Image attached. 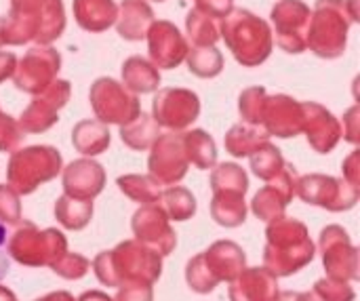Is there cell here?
<instances>
[{"label": "cell", "instance_id": "55", "mask_svg": "<svg viewBox=\"0 0 360 301\" xmlns=\"http://www.w3.org/2000/svg\"><path fill=\"white\" fill-rule=\"evenodd\" d=\"M274 301H297V293H293V291H285V293H278Z\"/></svg>", "mask_w": 360, "mask_h": 301}, {"label": "cell", "instance_id": "32", "mask_svg": "<svg viewBox=\"0 0 360 301\" xmlns=\"http://www.w3.org/2000/svg\"><path fill=\"white\" fill-rule=\"evenodd\" d=\"M158 205L165 211V215L169 217V222H188L196 213L194 194L181 186H169L165 192H160Z\"/></svg>", "mask_w": 360, "mask_h": 301}, {"label": "cell", "instance_id": "7", "mask_svg": "<svg viewBox=\"0 0 360 301\" xmlns=\"http://www.w3.org/2000/svg\"><path fill=\"white\" fill-rule=\"evenodd\" d=\"M6 253L21 266L51 268L63 253H68V241L55 228L38 230L32 222H19L6 238Z\"/></svg>", "mask_w": 360, "mask_h": 301}, {"label": "cell", "instance_id": "56", "mask_svg": "<svg viewBox=\"0 0 360 301\" xmlns=\"http://www.w3.org/2000/svg\"><path fill=\"white\" fill-rule=\"evenodd\" d=\"M297 301H321V300L310 291V293H297Z\"/></svg>", "mask_w": 360, "mask_h": 301}, {"label": "cell", "instance_id": "10", "mask_svg": "<svg viewBox=\"0 0 360 301\" xmlns=\"http://www.w3.org/2000/svg\"><path fill=\"white\" fill-rule=\"evenodd\" d=\"M270 19L274 23L272 38H276L278 49L291 55L306 51L312 11L304 0H278L270 11Z\"/></svg>", "mask_w": 360, "mask_h": 301}, {"label": "cell", "instance_id": "51", "mask_svg": "<svg viewBox=\"0 0 360 301\" xmlns=\"http://www.w3.org/2000/svg\"><path fill=\"white\" fill-rule=\"evenodd\" d=\"M76 301H114L108 293H103V291H86V293H82L80 297Z\"/></svg>", "mask_w": 360, "mask_h": 301}, {"label": "cell", "instance_id": "18", "mask_svg": "<svg viewBox=\"0 0 360 301\" xmlns=\"http://www.w3.org/2000/svg\"><path fill=\"white\" fill-rule=\"evenodd\" d=\"M262 127L272 137L289 139L297 137L304 129V110L302 101L289 95H268L262 116Z\"/></svg>", "mask_w": 360, "mask_h": 301}, {"label": "cell", "instance_id": "35", "mask_svg": "<svg viewBox=\"0 0 360 301\" xmlns=\"http://www.w3.org/2000/svg\"><path fill=\"white\" fill-rule=\"evenodd\" d=\"M118 190L139 205H156L160 200V186L150 175H122L116 179Z\"/></svg>", "mask_w": 360, "mask_h": 301}, {"label": "cell", "instance_id": "33", "mask_svg": "<svg viewBox=\"0 0 360 301\" xmlns=\"http://www.w3.org/2000/svg\"><path fill=\"white\" fill-rule=\"evenodd\" d=\"M55 217L65 230H84L93 217V200H78L63 194L55 203Z\"/></svg>", "mask_w": 360, "mask_h": 301}, {"label": "cell", "instance_id": "17", "mask_svg": "<svg viewBox=\"0 0 360 301\" xmlns=\"http://www.w3.org/2000/svg\"><path fill=\"white\" fill-rule=\"evenodd\" d=\"M148 53L150 61L156 70H173L186 61L188 40L179 32V27L167 19H158L152 23L148 32Z\"/></svg>", "mask_w": 360, "mask_h": 301}, {"label": "cell", "instance_id": "50", "mask_svg": "<svg viewBox=\"0 0 360 301\" xmlns=\"http://www.w3.org/2000/svg\"><path fill=\"white\" fill-rule=\"evenodd\" d=\"M6 226L0 224V281L8 274V268H11V257L6 253Z\"/></svg>", "mask_w": 360, "mask_h": 301}, {"label": "cell", "instance_id": "20", "mask_svg": "<svg viewBox=\"0 0 360 301\" xmlns=\"http://www.w3.org/2000/svg\"><path fill=\"white\" fill-rule=\"evenodd\" d=\"M63 194L78 200H93L105 188V171L91 158H80L61 169Z\"/></svg>", "mask_w": 360, "mask_h": 301}, {"label": "cell", "instance_id": "49", "mask_svg": "<svg viewBox=\"0 0 360 301\" xmlns=\"http://www.w3.org/2000/svg\"><path fill=\"white\" fill-rule=\"evenodd\" d=\"M15 68H17V55L11 51H0V84L13 78Z\"/></svg>", "mask_w": 360, "mask_h": 301}, {"label": "cell", "instance_id": "27", "mask_svg": "<svg viewBox=\"0 0 360 301\" xmlns=\"http://www.w3.org/2000/svg\"><path fill=\"white\" fill-rule=\"evenodd\" d=\"M268 141H270V135L266 133L264 127L247 124V122L234 124L224 137L226 152L232 154L234 158H247Z\"/></svg>", "mask_w": 360, "mask_h": 301}, {"label": "cell", "instance_id": "45", "mask_svg": "<svg viewBox=\"0 0 360 301\" xmlns=\"http://www.w3.org/2000/svg\"><path fill=\"white\" fill-rule=\"evenodd\" d=\"M114 301H154V287L146 283H124L118 287Z\"/></svg>", "mask_w": 360, "mask_h": 301}, {"label": "cell", "instance_id": "54", "mask_svg": "<svg viewBox=\"0 0 360 301\" xmlns=\"http://www.w3.org/2000/svg\"><path fill=\"white\" fill-rule=\"evenodd\" d=\"M0 301H17V297H15V293L11 289L0 285Z\"/></svg>", "mask_w": 360, "mask_h": 301}, {"label": "cell", "instance_id": "26", "mask_svg": "<svg viewBox=\"0 0 360 301\" xmlns=\"http://www.w3.org/2000/svg\"><path fill=\"white\" fill-rule=\"evenodd\" d=\"M110 141H112L110 129L103 122H99V120H80L72 129L74 150L80 152L86 158L103 154L110 148Z\"/></svg>", "mask_w": 360, "mask_h": 301}, {"label": "cell", "instance_id": "3", "mask_svg": "<svg viewBox=\"0 0 360 301\" xmlns=\"http://www.w3.org/2000/svg\"><path fill=\"white\" fill-rule=\"evenodd\" d=\"M91 268L105 287H120L124 283L154 285L162 274V257L137 241H124L112 251L99 253Z\"/></svg>", "mask_w": 360, "mask_h": 301}, {"label": "cell", "instance_id": "15", "mask_svg": "<svg viewBox=\"0 0 360 301\" xmlns=\"http://www.w3.org/2000/svg\"><path fill=\"white\" fill-rule=\"evenodd\" d=\"M131 228L135 241L143 247L156 251L160 257H167L177 247V234L169 224V217L160 209V205H141L131 219Z\"/></svg>", "mask_w": 360, "mask_h": 301}, {"label": "cell", "instance_id": "21", "mask_svg": "<svg viewBox=\"0 0 360 301\" xmlns=\"http://www.w3.org/2000/svg\"><path fill=\"white\" fill-rule=\"evenodd\" d=\"M211 278L219 283H232L245 268H247V255L245 251L232 243V241H217L213 243L205 253H200Z\"/></svg>", "mask_w": 360, "mask_h": 301}, {"label": "cell", "instance_id": "52", "mask_svg": "<svg viewBox=\"0 0 360 301\" xmlns=\"http://www.w3.org/2000/svg\"><path fill=\"white\" fill-rule=\"evenodd\" d=\"M36 301H76L74 300V295L72 293H68V291H53V293H49V295H44V297H40V300Z\"/></svg>", "mask_w": 360, "mask_h": 301}, {"label": "cell", "instance_id": "48", "mask_svg": "<svg viewBox=\"0 0 360 301\" xmlns=\"http://www.w3.org/2000/svg\"><path fill=\"white\" fill-rule=\"evenodd\" d=\"M342 171H344V179L352 186H360V152L354 150L342 165Z\"/></svg>", "mask_w": 360, "mask_h": 301}, {"label": "cell", "instance_id": "24", "mask_svg": "<svg viewBox=\"0 0 360 301\" xmlns=\"http://www.w3.org/2000/svg\"><path fill=\"white\" fill-rule=\"evenodd\" d=\"M72 6L76 23L91 34L105 32L118 17V4L114 0H74Z\"/></svg>", "mask_w": 360, "mask_h": 301}, {"label": "cell", "instance_id": "14", "mask_svg": "<svg viewBox=\"0 0 360 301\" xmlns=\"http://www.w3.org/2000/svg\"><path fill=\"white\" fill-rule=\"evenodd\" d=\"M188 158L181 143V133H165L150 148L148 171L158 186H175L188 173Z\"/></svg>", "mask_w": 360, "mask_h": 301}, {"label": "cell", "instance_id": "23", "mask_svg": "<svg viewBox=\"0 0 360 301\" xmlns=\"http://www.w3.org/2000/svg\"><path fill=\"white\" fill-rule=\"evenodd\" d=\"M154 21V11L146 0H122L114 25L120 38L137 42L148 36Z\"/></svg>", "mask_w": 360, "mask_h": 301}, {"label": "cell", "instance_id": "42", "mask_svg": "<svg viewBox=\"0 0 360 301\" xmlns=\"http://www.w3.org/2000/svg\"><path fill=\"white\" fill-rule=\"evenodd\" d=\"M312 293L321 301H354L356 293L350 283L335 281V278H321L316 281Z\"/></svg>", "mask_w": 360, "mask_h": 301}, {"label": "cell", "instance_id": "13", "mask_svg": "<svg viewBox=\"0 0 360 301\" xmlns=\"http://www.w3.org/2000/svg\"><path fill=\"white\" fill-rule=\"evenodd\" d=\"M59 70H61V55L51 46L36 44L27 49V53L21 59H17L13 82L19 91L36 95L57 78Z\"/></svg>", "mask_w": 360, "mask_h": 301}, {"label": "cell", "instance_id": "8", "mask_svg": "<svg viewBox=\"0 0 360 301\" xmlns=\"http://www.w3.org/2000/svg\"><path fill=\"white\" fill-rule=\"evenodd\" d=\"M89 99L95 120L103 122L105 127H122L141 112V101L137 95H133L122 82L108 76H101L91 84Z\"/></svg>", "mask_w": 360, "mask_h": 301}, {"label": "cell", "instance_id": "9", "mask_svg": "<svg viewBox=\"0 0 360 301\" xmlns=\"http://www.w3.org/2000/svg\"><path fill=\"white\" fill-rule=\"evenodd\" d=\"M295 196H300L308 205L327 209L331 213H342V211H350L352 207H356L360 190L356 186L348 184L346 179L312 173V175L297 179Z\"/></svg>", "mask_w": 360, "mask_h": 301}, {"label": "cell", "instance_id": "11", "mask_svg": "<svg viewBox=\"0 0 360 301\" xmlns=\"http://www.w3.org/2000/svg\"><path fill=\"white\" fill-rule=\"evenodd\" d=\"M200 114V99L194 91L181 87H167L154 95L152 118L158 127L169 129L171 133H181L190 129Z\"/></svg>", "mask_w": 360, "mask_h": 301}, {"label": "cell", "instance_id": "19", "mask_svg": "<svg viewBox=\"0 0 360 301\" xmlns=\"http://www.w3.org/2000/svg\"><path fill=\"white\" fill-rule=\"evenodd\" d=\"M304 129L308 143L319 154H329L338 148L342 139V122L321 103L316 101H304Z\"/></svg>", "mask_w": 360, "mask_h": 301}, {"label": "cell", "instance_id": "16", "mask_svg": "<svg viewBox=\"0 0 360 301\" xmlns=\"http://www.w3.org/2000/svg\"><path fill=\"white\" fill-rule=\"evenodd\" d=\"M297 179H300V175H297L295 167L285 165L283 171L274 179L266 181V186L251 200V211L255 213V217L264 219V222L283 217L287 205L293 200V196L297 192Z\"/></svg>", "mask_w": 360, "mask_h": 301}, {"label": "cell", "instance_id": "28", "mask_svg": "<svg viewBox=\"0 0 360 301\" xmlns=\"http://www.w3.org/2000/svg\"><path fill=\"white\" fill-rule=\"evenodd\" d=\"M181 143L186 150V158L190 165H194L200 171H209L217 165V146L215 139L202 131V129H192L181 133Z\"/></svg>", "mask_w": 360, "mask_h": 301}, {"label": "cell", "instance_id": "38", "mask_svg": "<svg viewBox=\"0 0 360 301\" xmlns=\"http://www.w3.org/2000/svg\"><path fill=\"white\" fill-rule=\"evenodd\" d=\"M249 158H251V171H253L262 181L274 179V177L283 171V167L287 165L285 158H283V154H281V150H278L276 146H272L270 141L264 143L259 150H255Z\"/></svg>", "mask_w": 360, "mask_h": 301}, {"label": "cell", "instance_id": "44", "mask_svg": "<svg viewBox=\"0 0 360 301\" xmlns=\"http://www.w3.org/2000/svg\"><path fill=\"white\" fill-rule=\"evenodd\" d=\"M23 137L25 135L21 133L17 120L0 110V152H11L13 154L15 150L21 148Z\"/></svg>", "mask_w": 360, "mask_h": 301}, {"label": "cell", "instance_id": "37", "mask_svg": "<svg viewBox=\"0 0 360 301\" xmlns=\"http://www.w3.org/2000/svg\"><path fill=\"white\" fill-rule=\"evenodd\" d=\"M186 32L194 46H215L219 40V25L213 17L192 8L186 17Z\"/></svg>", "mask_w": 360, "mask_h": 301}, {"label": "cell", "instance_id": "22", "mask_svg": "<svg viewBox=\"0 0 360 301\" xmlns=\"http://www.w3.org/2000/svg\"><path fill=\"white\" fill-rule=\"evenodd\" d=\"M278 278L266 268H245L228 289L230 301H274Z\"/></svg>", "mask_w": 360, "mask_h": 301}, {"label": "cell", "instance_id": "2", "mask_svg": "<svg viewBox=\"0 0 360 301\" xmlns=\"http://www.w3.org/2000/svg\"><path fill=\"white\" fill-rule=\"evenodd\" d=\"M316 255L306 224L293 217H276L266 228L264 268L276 278L291 276L306 268Z\"/></svg>", "mask_w": 360, "mask_h": 301}, {"label": "cell", "instance_id": "29", "mask_svg": "<svg viewBox=\"0 0 360 301\" xmlns=\"http://www.w3.org/2000/svg\"><path fill=\"white\" fill-rule=\"evenodd\" d=\"M211 217L224 228H238L247 219V203L240 192H213Z\"/></svg>", "mask_w": 360, "mask_h": 301}, {"label": "cell", "instance_id": "36", "mask_svg": "<svg viewBox=\"0 0 360 301\" xmlns=\"http://www.w3.org/2000/svg\"><path fill=\"white\" fill-rule=\"evenodd\" d=\"M211 190L213 192H240L249 190V175L236 162H221L211 169Z\"/></svg>", "mask_w": 360, "mask_h": 301}, {"label": "cell", "instance_id": "1", "mask_svg": "<svg viewBox=\"0 0 360 301\" xmlns=\"http://www.w3.org/2000/svg\"><path fill=\"white\" fill-rule=\"evenodd\" d=\"M65 30L63 0H11V11L0 17V46H51Z\"/></svg>", "mask_w": 360, "mask_h": 301}, {"label": "cell", "instance_id": "30", "mask_svg": "<svg viewBox=\"0 0 360 301\" xmlns=\"http://www.w3.org/2000/svg\"><path fill=\"white\" fill-rule=\"evenodd\" d=\"M160 135V127L158 122L152 118V114L139 112L137 118H133L131 122L120 127V139L129 150L135 152H146L152 148V143L158 139Z\"/></svg>", "mask_w": 360, "mask_h": 301}, {"label": "cell", "instance_id": "6", "mask_svg": "<svg viewBox=\"0 0 360 301\" xmlns=\"http://www.w3.org/2000/svg\"><path fill=\"white\" fill-rule=\"evenodd\" d=\"M350 17L346 11V0H316L306 49H310L321 59H338L346 53Z\"/></svg>", "mask_w": 360, "mask_h": 301}, {"label": "cell", "instance_id": "39", "mask_svg": "<svg viewBox=\"0 0 360 301\" xmlns=\"http://www.w3.org/2000/svg\"><path fill=\"white\" fill-rule=\"evenodd\" d=\"M266 99H268V93H266L264 87H249V89H245L240 93V97H238V110H240L243 122L262 127V116H264Z\"/></svg>", "mask_w": 360, "mask_h": 301}, {"label": "cell", "instance_id": "46", "mask_svg": "<svg viewBox=\"0 0 360 301\" xmlns=\"http://www.w3.org/2000/svg\"><path fill=\"white\" fill-rule=\"evenodd\" d=\"M342 137L352 143L359 146L360 143V108L352 105L346 114H344V127H342Z\"/></svg>", "mask_w": 360, "mask_h": 301}, {"label": "cell", "instance_id": "12", "mask_svg": "<svg viewBox=\"0 0 360 301\" xmlns=\"http://www.w3.org/2000/svg\"><path fill=\"white\" fill-rule=\"evenodd\" d=\"M321 255L327 278L359 281V249L352 245L348 232L342 226H327L321 232Z\"/></svg>", "mask_w": 360, "mask_h": 301}, {"label": "cell", "instance_id": "31", "mask_svg": "<svg viewBox=\"0 0 360 301\" xmlns=\"http://www.w3.org/2000/svg\"><path fill=\"white\" fill-rule=\"evenodd\" d=\"M57 120H59V110L49 101H44L42 97L34 95L30 105L21 112L17 124L23 135H36L49 131L53 124H57Z\"/></svg>", "mask_w": 360, "mask_h": 301}, {"label": "cell", "instance_id": "4", "mask_svg": "<svg viewBox=\"0 0 360 301\" xmlns=\"http://www.w3.org/2000/svg\"><path fill=\"white\" fill-rule=\"evenodd\" d=\"M219 38L226 40L234 59L245 68L262 65L274 49L270 23L247 8H232L230 15L224 17Z\"/></svg>", "mask_w": 360, "mask_h": 301}, {"label": "cell", "instance_id": "41", "mask_svg": "<svg viewBox=\"0 0 360 301\" xmlns=\"http://www.w3.org/2000/svg\"><path fill=\"white\" fill-rule=\"evenodd\" d=\"M186 281H188L190 289L196 291V293H200V295H207V293H211L217 287V283L211 278V274H209V270H207L200 253L194 255L188 262V266H186Z\"/></svg>", "mask_w": 360, "mask_h": 301}, {"label": "cell", "instance_id": "25", "mask_svg": "<svg viewBox=\"0 0 360 301\" xmlns=\"http://www.w3.org/2000/svg\"><path fill=\"white\" fill-rule=\"evenodd\" d=\"M122 84L133 95L154 93L160 84V70H156L150 59L133 55L122 63Z\"/></svg>", "mask_w": 360, "mask_h": 301}, {"label": "cell", "instance_id": "43", "mask_svg": "<svg viewBox=\"0 0 360 301\" xmlns=\"http://www.w3.org/2000/svg\"><path fill=\"white\" fill-rule=\"evenodd\" d=\"M19 222H21V200L6 184H0V224L17 226Z\"/></svg>", "mask_w": 360, "mask_h": 301}, {"label": "cell", "instance_id": "47", "mask_svg": "<svg viewBox=\"0 0 360 301\" xmlns=\"http://www.w3.org/2000/svg\"><path fill=\"white\" fill-rule=\"evenodd\" d=\"M194 8L213 19H224L234 8V0H196Z\"/></svg>", "mask_w": 360, "mask_h": 301}, {"label": "cell", "instance_id": "5", "mask_svg": "<svg viewBox=\"0 0 360 301\" xmlns=\"http://www.w3.org/2000/svg\"><path fill=\"white\" fill-rule=\"evenodd\" d=\"M63 169V158L53 146H30L19 148L11 154L6 165V186L17 196L36 192L42 184L55 179Z\"/></svg>", "mask_w": 360, "mask_h": 301}, {"label": "cell", "instance_id": "40", "mask_svg": "<svg viewBox=\"0 0 360 301\" xmlns=\"http://www.w3.org/2000/svg\"><path fill=\"white\" fill-rule=\"evenodd\" d=\"M51 270H53L57 276L65 278V281H80L82 276L89 274L91 262H89L86 257L78 255V253H63V255L51 266Z\"/></svg>", "mask_w": 360, "mask_h": 301}, {"label": "cell", "instance_id": "34", "mask_svg": "<svg viewBox=\"0 0 360 301\" xmlns=\"http://www.w3.org/2000/svg\"><path fill=\"white\" fill-rule=\"evenodd\" d=\"M188 70L198 78H215L224 70V55L215 46H190L186 55Z\"/></svg>", "mask_w": 360, "mask_h": 301}, {"label": "cell", "instance_id": "53", "mask_svg": "<svg viewBox=\"0 0 360 301\" xmlns=\"http://www.w3.org/2000/svg\"><path fill=\"white\" fill-rule=\"evenodd\" d=\"M346 11H348V17L352 23H359L360 21V11H359V0H346Z\"/></svg>", "mask_w": 360, "mask_h": 301}, {"label": "cell", "instance_id": "57", "mask_svg": "<svg viewBox=\"0 0 360 301\" xmlns=\"http://www.w3.org/2000/svg\"><path fill=\"white\" fill-rule=\"evenodd\" d=\"M154 2H165V0H154Z\"/></svg>", "mask_w": 360, "mask_h": 301}]
</instances>
